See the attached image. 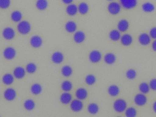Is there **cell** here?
Segmentation results:
<instances>
[{"label":"cell","mask_w":156,"mask_h":117,"mask_svg":"<svg viewBox=\"0 0 156 117\" xmlns=\"http://www.w3.org/2000/svg\"><path fill=\"white\" fill-rule=\"evenodd\" d=\"M17 28L20 34L23 35H27L31 31V25L28 21H20L17 25Z\"/></svg>","instance_id":"6da1fadb"},{"label":"cell","mask_w":156,"mask_h":117,"mask_svg":"<svg viewBox=\"0 0 156 117\" xmlns=\"http://www.w3.org/2000/svg\"><path fill=\"white\" fill-rule=\"evenodd\" d=\"M113 108L115 111L117 113H123L125 111L127 108V103L124 99H117L114 103Z\"/></svg>","instance_id":"7a4b0ae2"},{"label":"cell","mask_w":156,"mask_h":117,"mask_svg":"<svg viewBox=\"0 0 156 117\" xmlns=\"http://www.w3.org/2000/svg\"><path fill=\"white\" fill-rule=\"evenodd\" d=\"M122 5L117 2H112L108 5L107 9L111 14L116 15L121 12Z\"/></svg>","instance_id":"3957f363"},{"label":"cell","mask_w":156,"mask_h":117,"mask_svg":"<svg viewBox=\"0 0 156 117\" xmlns=\"http://www.w3.org/2000/svg\"><path fill=\"white\" fill-rule=\"evenodd\" d=\"M89 59L90 61L92 63H98L101 60V53L99 50L96 49L93 50L89 54Z\"/></svg>","instance_id":"277c9868"},{"label":"cell","mask_w":156,"mask_h":117,"mask_svg":"<svg viewBox=\"0 0 156 117\" xmlns=\"http://www.w3.org/2000/svg\"><path fill=\"white\" fill-rule=\"evenodd\" d=\"M83 105L81 100L79 99H75L71 101L70 103V108L71 110L74 112H80L82 110Z\"/></svg>","instance_id":"5b68a950"},{"label":"cell","mask_w":156,"mask_h":117,"mask_svg":"<svg viewBox=\"0 0 156 117\" xmlns=\"http://www.w3.org/2000/svg\"><path fill=\"white\" fill-rule=\"evenodd\" d=\"M121 5L125 9L130 10L137 5V0H120Z\"/></svg>","instance_id":"8992f818"},{"label":"cell","mask_w":156,"mask_h":117,"mask_svg":"<svg viewBox=\"0 0 156 117\" xmlns=\"http://www.w3.org/2000/svg\"><path fill=\"white\" fill-rule=\"evenodd\" d=\"M2 35L6 40H12L15 36V32L12 27H6L3 30Z\"/></svg>","instance_id":"52a82bcc"},{"label":"cell","mask_w":156,"mask_h":117,"mask_svg":"<svg viewBox=\"0 0 156 117\" xmlns=\"http://www.w3.org/2000/svg\"><path fill=\"white\" fill-rule=\"evenodd\" d=\"M52 61L55 64H60L64 60V56L62 52L56 51L54 52L51 56Z\"/></svg>","instance_id":"ba28073f"},{"label":"cell","mask_w":156,"mask_h":117,"mask_svg":"<svg viewBox=\"0 0 156 117\" xmlns=\"http://www.w3.org/2000/svg\"><path fill=\"white\" fill-rule=\"evenodd\" d=\"M134 102L136 105L143 106L145 105L147 102V98L144 94L139 93L136 95L134 97Z\"/></svg>","instance_id":"9c48e42d"},{"label":"cell","mask_w":156,"mask_h":117,"mask_svg":"<svg viewBox=\"0 0 156 117\" xmlns=\"http://www.w3.org/2000/svg\"><path fill=\"white\" fill-rule=\"evenodd\" d=\"M16 55V51L13 48L8 47L6 48L3 51V56L5 59L8 60L14 58Z\"/></svg>","instance_id":"30bf717a"},{"label":"cell","mask_w":156,"mask_h":117,"mask_svg":"<svg viewBox=\"0 0 156 117\" xmlns=\"http://www.w3.org/2000/svg\"><path fill=\"white\" fill-rule=\"evenodd\" d=\"M43 42L42 38L38 35L33 36L30 39V44L34 48H40L43 45Z\"/></svg>","instance_id":"8fae6325"},{"label":"cell","mask_w":156,"mask_h":117,"mask_svg":"<svg viewBox=\"0 0 156 117\" xmlns=\"http://www.w3.org/2000/svg\"><path fill=\"white\" fill-rule=\"evenodd\" d=\"M4 96L5 98L7 101H12L16 97V92L12 88H8L5 91L4 93Z\"/></svg>","instance_id":"7c38bea8"},{"label":"cell","mask_w":156,"mask_h":117,"mask_svg":"<svg viewBox=\"0 0 156 117\" xmlns=\"http://www.w3.org/2000/svg\"><path fill=\"white\" fill-rule=\"evenodd\" d=\"M86 38V35L84 32L82 31H78L75 32L73 36L74 41L77 44H81L84 42Z\"/></svg>","instance_id":"4fadbf2b"},{"label":"cell","mask_w":156,"mask_h":117,"mask_svg":"<svg viewBox=\"0 0 156 117\" xmlns=\"http://www.w3.org/2000/svg\"><path fill=\"white\" fill-rule=\"evenodd\" d=\"M76 95L78 99L80 100H84L88 97V91L85 88L80 87L76 91Z\"/></svg>","instance_id":"5bb4252c"},{"label":"cell","mask_w":156,"mask_h":117,"mask_svg":"<svg viewBox=\"0 0 156 117\" xmlns=\"http://www.w3.org/2000/svg\"><path fill=\"white\" fill-rule=\"evenodd\" d=\"M77 28L76 23L73 21H69L65 25V29L69 33H75Z\"/></svg>","instance_id":"9a60e30c"},{"label":"cell","mask_w":156,"mask_h":117,"mask_svg":"<svg viewBox=\"0 0 156 117\" xmlns=\"http://www.w3.org/2000/svg\"><path fill=\"white\" fill-rule=\"evenodd\" d=\"M129 27V22L126 19H122L120 20L117 24V28L120 32H126L128 30Z\"/></svg>","instance_id":"2e32d148"},{"label":"cell","mask_w":156,"mask_h":117,"mask_svg":"<svg viewBox=\"0 0 156 117\" xmlns=\"http://www.w3.org/2000/svg\"><path fill=\"white\" fill-rule=\"evenodd\" d=\"M72 96L69 92H65L60 96V100L63 104L67 105L70 104L72 101Z\"/></svg>","instance_id":"e0dca14e"},{"label":"cell","mask_w":156,"mask_h":117,"mask_svg":"<svg viewBox=\"0 0 156 117\" xmlns=\"http://www.w3.org/2000/svg\"><path fill=\"white\" fill-rule=\"evenodd\" d=\"M138 40L140 44L143 46H147L151 42V37L146 33H143L139 36Z\"/></svg>","instance_id":"ac0fdd59"},{"label":"cell","mask_w":156,"mask_h":117,"mask_svg":"<svg viewBox=\"0 0 156 117\" xmlns=\"http://www.w3.org/2000/svg\"><path fill=\"white\" fill-rule=\"evenodd\" d=\"M105 62L108 65H112L116 61V57L115 55L112 53L109 52L106 53L104 58Z\"/></svg>","instance_id":"d6986e66"},{"label":"cell","mask_w":156,"mask_h":117,"mask_svg":"<svg viewBox=\"0 0 156 117\" xmlns=\"http://www.w3.org/2000/svg\"><path fill=\"white\" fill-rule=\"evenodd\" d=\"M121 42L122 45L125 46H130L133 43V38L132 36L129 34H125L121 36Z\"/></svg>","instance_id":"ffe728a7"},{"label":"cell","mask_w":156,"mask_h":117,"mask_svg":"<svg viewBox=\"0 0 156 117\" xmlns=\"http://www.w3.org/2000/svg\"><path fill=\"white\" fill-rule=\"evenodd\" d=\"M107 92L109 95L115 97L118 96L120 93V88L117 85H112L108 87Z\"/></svg>","instance_id":"44dd1931"},{"label":"cell","mask_w":156,"mask_h":117,"mask_svg":"<svg viewBox=\"0 0 156 117\" xmlns=\"http://www.w3.org/2000/svg\"><path fill=\"white\" fill-rule=\"evenodd\" d=\"M67 14L70 16L76 15L78 12V6L75 4H70L68 5L66 8Z\"/></svg>","instance_id":"7402d4cb"},{"label":"cell","mask_w":156,"mask_h":117,"mask_svg":"<svg viewBox=\"0 0 156 117\" xmlns=\"http://www.w3.org/2000/svg\"><path fill=\"white\" fill-rule=\"evenodd\" d=\"M13 74L16 78L17 79H22L25 75V70L23 67L20 66L16 67L14 70Z\"/></svg>","instance_id":"603a6c76"},{"label":"cell","mask_w":156,"mask_h":117,"mask_svg":"<svg viewBox=\"0 0 156 117\" xmlns=\"http://www.w3.org/2000/svg\"><path fill=\"white\" fill-rule=\"evenodd\" d=\"M78 12L81 15H85L88 13L89 10V6L87 3L82 2L80 3L78 6Z\"/></svg>","instance_id":"cb8c5ba5"},{"label":"cell","mask_w":156,"mask_h":117,"mask_svg":"<svg viewBox=\"0 0 156 117\" xmlns=\"http://www.w3.org/2000/svg\"><path fill=\"white\" fill-rule=\"evenodd\" d=\"M61 74L65 77H68L72 75L73 72V69L71 66L68 65H65L62 67L61 70Z\"/></svg>","instance_id":"d4e9b609"},{"label":"cell","mask_w":156,"mask_h":117,"mask_svg":"<svg viewBox=\"0 0 156 117\" xmlns=\"http://www.w3.org/2000/svg\"><path fill=\"white\" fill-rule=\"evenodd\" d=\"M109 38L113 41H117L120 40L121 38V32L118 30L113 29L109 33Z\"/></svg>","instance_id":"484cf974"},{"label":"cell","mask_w":156,"mask_h":117,"mask_svg":"<svg viewBox=\"0 0 156 117\" xmlns=\"http://www.w3.org/2000/svg\"><path fill=\"white\" fill-rule=\"evenodd\" d=\"M11 18L13 22L18 23L21 21L23 18V14L19 11H14L11 15Z\"/></svg>","instance_id":"4316f807"},{"label":"cell","mask_w":156,"mask_h":117,"mask_svg":"<svg viewBox=\"0 0 156 117\" xmlns=\"http://www.w3.org/2000/svg\"><path fill=\"white\" fill-rule=\"evenodd\" d=\"M88 112L91 115H95L99 112L100 108L96 103H92L88 105L87 107Z\"/></svg>","instance_id":"83f0119b"},{"label":"cell","mask_w":156,"mask_h":117,"mask_svg":"<svg viewBox=\"0 0 156 117\" xmlns=\"http://www.w3.org/2000/svg\"><path fill=\"white\" fill-rule=\"evenodd\" d=\"M48 2L47 0H37L36 2V6L39 11H44L48 6Z\"/></svg>","instance_id":"f1b7e54d"},{"label":"cell","mask_w":156,"mask_h":117,"mask_svg":"<svg viewBox=\"0 0 156 117\" xmlns=\"http://www.w3.org/2000/svg\"><path fill=\"white\" fill-rule=\"evenodd\" d=\"M43 88L42 86L38 83L34 84L31 87V92L34 95H38L42 93Z\"/></svg>","instance_id":"f546056e"},{"label":"cell","mask_w":156,"mask_h":117,"mask_svg":"<svg viewBox=\"0 0 156 117\" xmlns=\"http://www.w3.org/2000/svg\"><path fill=\"white\" fill-rule=\"evenodd\" d=\"M73 85L72 83L69 81H65L61 84V89L65 92H69L72 88Z\"/></svg>","instance_id":"4dcf8cb0"},{"label":"cell","mask_w":156,"mask_h":117,"mask_svg":"<svg viewBox=\"0 0 156 117\" xmlns=\"http://www.w3.org/2000/svg\"><path fill=\"white\" fill-rule=\"evenodd\" d=\"M35 103L32 99H27L24 103V107L26 110L28 111H32L35 108Z\"/></svg>","instance_id":"1f68e13d"},{"label":"cell","mask_w":156,"mask_h":117,"mask_svg":"<svg viewBox=\"0 0 156 117\" xmlns=\"http://www.w3.org/2000/svg\"><path fill=\"white\" fill-rule=\"evenodd\" d=\"M2 82L6 85L12 84L14 82V76L11 74H5L2 77Z\"/></svg>","instance_id":"d6a6232c"},{"label":"cell","mask_w":156,"mask_h":117,"mask_svg":"<svg viewBox=\"0 0 156 117\" xmlns=\"http://www.w3.org/2000/svg\"><path fill=\"white\" fill-rule=\"evenodd\" d=\"M142 9L146 13H151L154 10L155 6L150 2H146L142 5Z\"/></svg>","instance_id":"836d02e7"},{"label":"cell","mask_w":156,"mask_h":117,"mask_svg":"<svg viewBox=\"0 0 156 117\" xmlns=\"http://www.w3.org/2000/svg\"><path fill=\"white\" fill-rule=\"evenodd\" d=\"M85 82L89 86H93L96 83V78L95 75L93 74H89L85 78Z\"/></svg>","instance_id":"e575fe53"},{"label":"cell","mask_w":156,"mask_h":117,"mask_svg":"<svg viewBox=\"0 0 156 117\" xmlns=\"http://www.w3.org/2000/svg\"><path fill=\"white\" fill-rule=\"evenodd\" d=\"M150 86L146 82L142 83L139 86V90L143 94H147L150 91Z\"/></svg>","instance_id":"d590c367"},{"label":"cell","mask_w":156,"mask_h":117,"mask_svg":"<svg viewBox=\"0 0 156 117\" xmlns=\"http://www.w3.org/2000/svg\"><path fill=\"white\" fill-rule=\"evenodd\" d=\"M26 70L28 73L34 74L36 71L37 67L34 63H29L27 65Z\"/></svg>","instance_id":"8d00e7d4"},{"label":"cell","mask_w":156,"mask_h":117,"mask_svg":"<svg viewBox=\"0 0 156 117\" xmlns=\"http://www.w3.org/2000/svg\"><path fill=\"white\" fill-rule=\"evenodd\" d=\"M137 112L136 109L133 107L126 108L125 110V115L126 117H134L136 116Z\"/></svg>","instance_id":"74e56055"},{"label":"cell","mask_w":156,"mask_h":117,"mask_svg":"<svg viewBox=\"0 0 156 117\" xmlns=\"http://www.w3.org/2000/svg\"><path fill=\"white\" fill-rule=\"evenodd\" d=\"M126 77L129 80H133L136 76V72L133 69H129L126 72Z\"/></svg>","instance_id":"f35d334b"},{"label":"cell","mask_w":156,"mask_h":117,"mask_svg":"<svg viewBox=\"0 0 156 117\" xmlns=\"http://www.w3.org/2000/svg\"><path fill=\"white\" fill-rule=\"evenodd\" d=\"M11 0H0V8L6 9L11 5Z\"/></svg>","instance_id":"ab89813d"},{"label":"cell","mask_w":156,"mask_h":117,"mask_svg":"<svg viewBox=\"0 0 156 117\" xmlns=\"http://www.w3.org/2000/svg\"><path fill=\"white\" fill-rule=\"evenodd\" d=\"M149 86L152 90L156 91V78L151 80L149 83Z\"/></svg>","instance_id":"60d3db41"},{"label":"cell","mask_w":156,"mask_h":117,"mask_svg":"<svg viewBox=\"0 0 156 117\" xmlns=\"http://www.w3.org/2000/svg\"><path fill=\"white\" fill-rule=\"evenodd\" d=\"M150 37L154 39H156V27H154L150 30Z\"/></svg>","instance_id":"b9f144b4"},{"label":"cell","mask_w":156,"mask_h":117,"mask_svg":"<svg viewBox=\"0 0 156 117\" xmlns=\"http://www.w3.org/2000/svg\"><path fill=\"white\" fill-rule=\"evenodd\" d=\"M61 1L63 2V3L68 5L72 3L74 0H61Z\"/></svg>","instance_id":"7bdbcfd3"},{"label":"cell","mask_w":156,"mask_h":117,"mask_svg":"<svg viewBox=\"0 0 156 117\" xmlns=\"http://www.w3.org/2000/svg\"><path fill=\"white\" fill-rule=\"evenodd\" d=\"M152 48L153 50L156 51V40H154L152 44Z\"/></svg>","instance_id":"ee69618b"},{"label":"cell","mask_w":156,"mask_h":117,"mask_svg":"<svg viewBox=\"0 0 156 117\" xmlns=\"http://www.w3.org/2000/svg\"><path fill=\"white\" fill-rule=\"evenodd\" d=\"M153 109H154V111L156 113V101L154 103V105H153Z\"/></svg>","instance_id":"f6af8a7d"},{"label":"cell","mask_w":156,"mask_h":117,"mask_svg":"<svg viewBox=\"0 0 156 117\" xmlns=\"http://www.w3.org/2000/svg\"><path fill=\"white\" fill-rule=\"evenodd\" d=\"M107 1H113V0H107Z\"/></svg>","instance_id":"bcb514c9"}]
</instances>
